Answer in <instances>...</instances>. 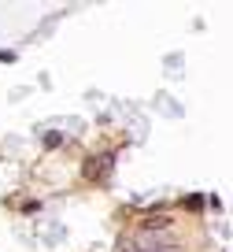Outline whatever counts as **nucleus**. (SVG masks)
Wrapping results in <instances>:
<instances>
[{"label":"nucleus","instance_id":"obj_1","mask_svg":"<svg viewBox=\"0 0 233 252\" xmlns=\"http://www.w3.org/2000/svg\"><path fill=\"white\" fill-rule=\"evenodd\" d=\"M108 167H111V156H93L86 167H82V178L86 182H100L104 174H108Z\"/></svg>","mask_w":233,"mask_h":252}]
</instances>
